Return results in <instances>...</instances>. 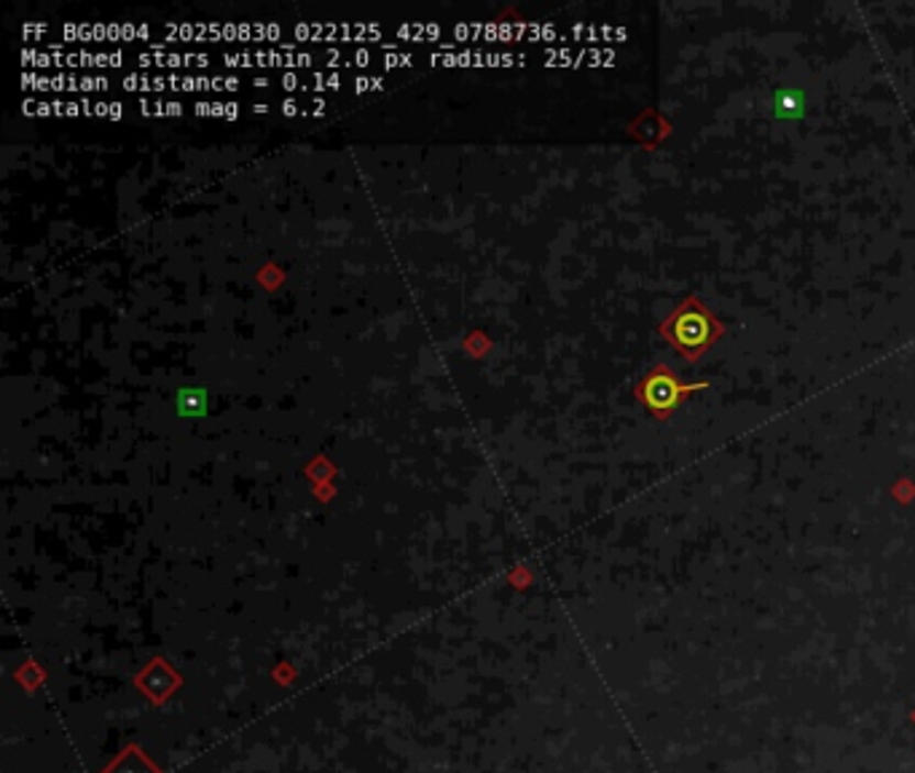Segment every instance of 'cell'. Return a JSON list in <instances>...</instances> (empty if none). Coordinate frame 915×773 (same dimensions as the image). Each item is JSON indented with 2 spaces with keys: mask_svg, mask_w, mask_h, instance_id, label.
I'll return each mask as SVG.
<instances>
[{
  "mask_svg": "<svg viewBox=\"0 0 915 773\" xmlns=\"http://www.w3.org/2000/svg\"><path fill=\"white\" fill-rule=\"evenodd\" d=\"M723 333L725 325L706 309V303L698 296H687L661 322V336L687 361H698L701 355H706L723 339Z\"/></svg>",
  "mask_w": 915,
  "mask_h": 773,
  "instance_id": "cell-1",
  "label": "cell"
},
{
  "mask_svg": "<svg viewBox=\"0 0 915 773\" xmlns=\"http://www.w3.org/2000/svg\"><path fill=\"white\" fill-rule=\"evenodd\" d=\"M709 387L706 382H682L669 365H652L648 374L639 379V385L633 387L639 404L648 409L650 417L655 419H669L671 413L680 409L687 400V395L698 393V389Z\"/></svg>",
  "mask_w": 915,
  "mask_h": 773,
  "instance_id": "cell-2",
  "label": "cell"
}]
</instances>
